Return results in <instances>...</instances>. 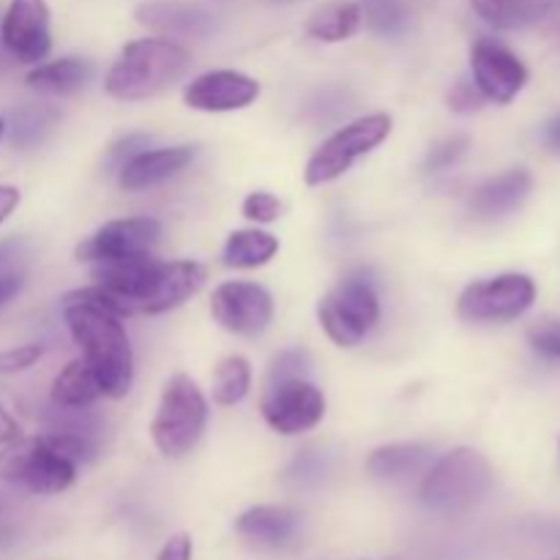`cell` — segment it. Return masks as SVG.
I'll return each instance as SVG.
<instances>
[{"label":"cell","instance_id":"1","mask_svg":"<svg viewBox=\"0 0 560 560\" xmlns=\"http://www.w3.org/2000/svg\"><path fill=\"white\" fill-rule=\"evenodd\" d=\"M63 320L74 345L82 350V359L96 372L104 397L124 399L135 383V355L120 317L80 295L66 293Z\"/></svg>","mask_w":560,"mask_h":560},{"label":"cell","instance_id":"2","mask_svg":"<svg viewBox=\"0 0 560 560\" xmlns=\"http://www.w3.org/2000/svg\"><path fill=\"white\" fill-rule=\"evenodd\" d=\"M191 66V52L184 44L164 36L129 42L109 71L104 74V91L118 102H145L184 80Z\"/></svg>","mask_w":560,"mask_h":560},{"label":"cell","instance_id":"3","mask_svg":"<svg viewBox=\"0 0 560 560\" xmlns=\"http://www.w3.org/2000/svg\"><path fill=\"white\" fill-rule=\"evenodd\" d=\"M492 481H495V474H492L490 459L476 448L459 446L435 459L430 470L421 476L419 498L430 512L459 517L485 503Z\"/></svg>","mask_w":560,"mask_h":560},{"label":"cell","instance_id":"4","mask_svg":"<svg viewBox=\"0 0 560 560\" xmlns=\"http://www.w3.org/2000/svg\"><path fill=\"white\" fill-rule=\"evenodd\" d=\"M208 427V399L189 375H173L164 383L156 416L151 421V441L159 454L180 459L191 454Z\"/></svg>","mask_w":560,"mask_h":560},{"label":"cell","instance_id":"5","mask_svg":"<svg viewBox=\"0 0 560 560\" xmlns=\"http://www.w3.org/2000/svg\"><path fill=\"white\" fill-rule=\"evenodd\" d=\"M394 129L392 115L372 113L350 120L342 129L334 131L328 140L320 142L315 153L310 156L304 170V180L310 186H326L342 178L361 156L372 153L388 140Z\"/></svg>","mask_w":560,"mask_h":560},{"label":"cell","instance_id":"6","mask_svg":"<svg viewBox=\"0 0 560 560\" xmlns=\"http://www.w3.org/2000/svg\"><path fill=\"white\" fill-rule=\"evenodd\" d=\"M0 481L33 495H60L77 481V465L55 452L42 435L16 438L0 448Z\"/></svg>","mask_w":560,"mask_h":560},{"label":"cell","instance_id":"7","mask_svg":"<svg viewBox=\"0 0 560 560\" xmlns=\"http://www.w3.org/2000/svg\"><path fill=\"white\" fill-rule=\"evenodd\" d=\"M317 320L337 348H355L381 320V299L366 277H348L317 301Z\"/></svg>","mask_w":560,"mask_h":560},{"label":"cell","instance_id":"8","mask_svg":"<svg viewBox=\"0 0 560 560\" xmlns=\"http://www.w3.org/2000/svg\"><path fill=\"white\" fill-rule=\"evenodd\" d=\"M536 301V282L528 273H498L476 279L459 293L457 317L465 323H512Z\"/></svg>","mask_w":560,"mask_h":560},{"label":"cell","instance_id":"9","mask_svg":"<svg viewBox=\"0 0 560 560\" xmlns=\"http://www.w3.org/2000/svg\"><path fill=\"white\" fill-rule=\"evenodd\" d=\"M260 413L273 432L293 438L320 424L326 416V397L310 377H290L266 386Z\"/></svg>","mask_w":560,"mask_h":560},{"label":"cell","instance_id":"10","mask_svg":"<svg viewBox=\"0 0 560 560\" xmlns=\"http://www.w3.org/2000/svg\"><path fill=\"white\" fill-rule=\"evenodd\" d=\"M271 293L257 282H244V279H230L222 282L211 295V315L224 331L235 337L255 339L268 331L273 323Z\"/></svg>","mask_w":560,"mask_h":560},{"label":"cell","instance_id":"11","mask_svg":"<svg viewBox=\"0 0 560 560\" xmlns=\"http://www.w3.org/2000/svg\"><path fill=\"white\" fill-rule=\"evenodd\" d=\"M470 80L487 102L512 104L528 85V69L523 60L495 38H479L470 47Z\"/></svg>","mask_w":560,"mask_h":560},{"label":"cell","instance_id":"12","mask_svg":"<svg viewBox=\"0 0 560 560\" xmlns=\"http://www.w3.org/2000/svg\"><path fill=\"white\" fill-rule=\"evenodd\" d=\"M0 44L16 63H42L52 49L47 0H11L0 25Z\"/></svg>","mask_w":560,"mask_h":560},{"label":"cell","instance_id":"13","mask_svg":"<svg viewBox=\"0 0 560 560\" xmlns=\"http://www.w3.org/2000/svg\"><path fill=\"white\" fill-rule=\"evenodd\" d=\"M159 235H162V222L153 217L113 219L93 235H88L77 246L74 255L77 260L85 262H109L120 260V257L145 255L159 244Z\"/></svg>","mask_w":560,"mask_h":560},{"label":"cell","instance_id":"14","mask_svg":"<svg viewBox=\"0 0 560 560\" xmlns=\"http://www.w3.org/2000/svg\"><path fill=\"white\" fill-rule=\"evenodd\" d=\"M257 96H260V82L235 69L206 71L184 88L186 107L200 113H235L252 107Z\"/></svg>","mask_w":560,"mask_h":560},{"label":"cell","instance_id":"15","mask_svg":"<svg viewBox=\"0 0 560 560\" xmlns=\"http://www.w3.org/2000/svg\"><path fill=\"white\" fill-rule=\"evenodd\" d=\"M195 153L197 151L191 145L145 148V151H140L115 170L118 173V186L124 191H145L151 186L164 184V180L184 173L195 162Z\"/></svg>","mask_w":560,"mask_h":560},{"label":"cell","instance_id":"16","mask_svg":"<svg viewBox=\"0 0 560 560\" xmlns=\"http://www.w3.org/2000/svg\"><path fill=\"white\" fill-rule=\"evenodd\" d=\"M137 22L164 38H202L213 31V14L178 0H145L137 5Z\"/></svg>","mask_w":560,"mask_h":560},{"label":"cell","instance_id":"17","mask_svg":"<svg viewBox=\"0 0 560 560\" xmlns=\"http://www.w3.org/2000/svg\"><path fill=\"white\" fill-rule=\"evenodd\" d=\"M299 530L301 514L288 506H255L235 520V534L260 550H282L299 536Z\"/></svg>","mask_w":560,"mask_h":560},{"label":"cell","instance_id":"18","mask_svg":"<svg viewBox=\"0 0 560 560\" xmlns=\"http://www.w3.org/2000/svg\"><path fill=\"white\" fill-rule=\"evenodd\" d=\"M530 189H534V175L525 167H514L481 184L470 197V211L479 219H501L517 211L528 200Z\"/></svg>","mask_w":560,"mask_h":560},{"label":"cell","instance_id":"19","mask_svg":"<svg viewBox=\"0 0 560 560\" xmlns=\"http://www.w3.org/2000/svg\"><path fill=\"white\" fill-rule=\"evenodd\" d=\"M208 271L197 260H173L162 262L156 288H153L151 301H148L145 315H164L170 310H178L180 304L200 293L206 288Z\"/></svg>","mask_w":560,"mask_h":560},{"label":"cell","instance_id":"20","mask_svg":"<svg viewBox=\"0 0 560 560\" xmlns=\"http://www.w3.org/2000/svg\"><path fill=\"white\" fill-rule=\"evenodd\" d=\"M470 5L495 31H525L560 11V0H470Z\"/></svg>","mask_w":560,"mask_h":560},{"label":"cell","instance_id":"21","mask_svg":"<svg viewBox=\"0 0 560 560\" xmlns=\"http://www.w3.org/2000/svg\"><path fill=\"white\" fill-rule=\"evenodd\" d=\"M432 448L424 443H388L366 457V474L377 481H408L430 470Z\"/></svg>","mask_w":560,"mask_h":560},{"label":"cell","instance_id":"22","mask_svg":"<svg viewBox=\"0 0 560 560\" xmlns=\"http://www.w3.org/2000/svg\"><path fill=\"white\" fill-rule=\"evenodd\" d=\"M93 80V63L85 58H58L47 63H36L27 71L25 82L38 93H52V96H69L85 88Z\"/></svg>","mask_w":560,"mask_h":560},{"label":"cell","instance_id":"23","mask_svg":"<svg viewBox=\"0 0 560 560\" xmlns=\"http://www.w3.org/2000/svg\"><path fill=\"white\" fill-rule=\"evenodd\" d=\"M104 397L102 383H98L96 372L88 366V361L74 359L55 375L52 388H49V399L58 408H93L98 399Z\"/></svg>","mask_w":560,"mask_h":560},{"label":"cell","instance_id":"24","mask_svg":"<svg viewBox=\"0 0 560 560\" xmlns=\"http://www.w3.org/2000/svg\"><path fill=\"white\" fill-rule=\"evenodd\" d=\"M279 252V238L268 230L246 228L230 233L228 244L222 249V262L235 271H252L271 262Z\"/></svg>","mask_w":560,"mask_h":560},{"label":"cell","instance_id":"25","mask_svg":"<svg viewBox=\"0 0 560 560\" xmlns=\"http://www.w3.org/2000/svg\"><path fill=\"white\" fill-rule=\"evenodd\" d=\"M60 124V109L52 104H25V107L14 109L11 120L5 124V135L9 142L20 151H31V148L42 145L47 140L49 131Z\"/></svg>","mask_w":560,"mask_h":560},{"label":"cell","instance_id":"26","mask_svg":"<svg viewBox=\"0 0 560 560\" xmlns=\"http://www.w3.org/2000/svg\"><path fill=\"white\" fill-rule=\"evenodd\" d=\"M359 27H361V5L350 3V0H337V3L323 5V9H317L315 14L310 16V22H306L310 36L326 44L348 42L350 36H355Z\"/></svg>","mask_w":560,"mask_h":560},{"label":"cell","instance_id":"27","mask_svg":"<svg viewBox=\"0 0 560 560\" xmlns=\"http://www.w3.org/2000/svg\"><path fill=\"white\" fill-rule=\"evenodd\" d=\"M213 402L222 408H233V405L244 402L246 394L252 388V364L244 355L233 353L224 355L213 370Z\"/></svg>","mask_w":560,"mask_h":560},{"label":"cell","instance_id":"28","mask_svg":"<svg viewBox=\"0 0 560 560\" xmlns=\"http://www.w3.org/2000/svg\"><path fill=\"white\" fill-rule=\"evenodd\" d=\"M44 424L52 432H66V435L102 443L107 421H104V416L96 408H58V405H52V410L44 416Z\"/></svg>","mask_w":560,"mask_h":560},{"label":"cell","instance_id":"29","mask_svg":"<svg viewBox=\"0 0 560 560\" xmlns=\"http://www.w3.org/2000/svg\"><path fill=\"white\" fill-rule=\"evenodd\" d=\"M361 22L377 36H399L408 27L410 14L397 0H361Z\"/></svg>","mask_w":560,"mask_h":560},{"label":"cell","instance_id":"30","mask_svg":"<svg viewBox=\"0 0 560 560\" xmlns=\"http://www.w3.org/2000/svg\"><path fill=\"white\" fill-rule=\"evenodd\" d=\"M310 353L304 348H290L282 350L279 355H273L271 366L266 372V386L279 381H290V377H306L310 375Z\"/></svg>","mask_w":560,"mask_h":560},{"label":"cell","instance_id":"31","mask_svg":"<svg viewBox=\"0 0 560 560\" xmlns=\"http://www.w3.org/2000/svg\"><path fill=\"white\" fill-rule=\"evenodd\" d=\"M244 217L255 224H271L282 217V200L271 191H249L244 197V206H241Z\"/></svg>","mask_w":560,"mask_h":560},{"label":"cell","instance_id":"32","mask_svg":"<svg viewBox=\"0 0 560 560\" xmlns=\"http://www.w3.org/2000/svg\"><path fill=\"white\" fill-rule=\"evenodd\" d=\"M468 148H470V140L465 135L448 137V140L438 142V145L432 148L430 156H427L424 167L430 170V173H441V170L454 167V164H457L459 159L468 153Z\"/></svg>","mask_w":560,"mask_h":560},{"label":"cell","instance_id":"33","mask_svg":"<svg viewBox=\"0 0 560 560\" xmlns=\"http://www.w3.org/2000/svg\"><path fill=\"white\" fill-rule=\"evenodd\" d=\"M528 342L547 359L560 361V320L558 317H541L528 328Z\"/></svg>","mask_w":560,"mask_h":560},{"label":"cell","instance_id":"34","mask_svg":"<svg viewBox=\"0 0 560 560\" xmlns=\"http://www.w3.org/2000/svg\"><path fill=\"white\" fill-rule=\"evenodd\" d=\"M485 93L476 88L474 80H459L454 82V88L448 91V107L457 115H474L485 107Z\"/></svg>","mask_w":560,"mask_h":560},{"label":"cell","instance_id":"35","mask_svg":"<svg viewBox=\"0 0 560 560\" xmlns=\"http://www.w3.org/2000/svg\"><path fill=\"white\" fill-rule=\"evenodd\" d=\"M42 345H16L0 353V375H16V372H25L42 359Z\"/></svg>","mask_w":560,"mask_h":560},{"label":"cell","instance_id":"36","mask_svg":"<svg viewBox=\"0 0 560 560\" xmlns=\"http://www.w3.org/2000/svg\"><path fill=\"white\" fill-rule=\"evenodd\" d=\"M148 145H151L148 135H129V137H124V140H118L113 148H109L107 162L113 164L115 170H118L120 164L129 162L131 156H137V153H140V151H145Z\"/></svg>","mask_w":560,"mask_h":560},{"label":"cell","instance_id":"37","mask_svg":"<svg viewBox=\"0 0 560 560\" xmlns=\"http://www.w3.org/2000/svg\"><path fill=\"white\" fill-rule=\"evenodd\" d=\"M191 556H195V541H191V536L175 534L164 541L156 560H191Z\"/></svg>","mask_w":560,"mask_h":560},{"label":"cell","instance_id":"38","mask_svg":"<svg viewBox=\"0 0 560 560\" xmlns=\"http://www.w3.org/2000/svg\"><path fill=\"white\" fill-rule=\"evenodd\" d=\"M22 252H25V244L16 238L11 241H0V277L9 271H14L16 260L22 257Z\"/></svg>","mask_w":560,"mask_h":560},{"label":"cell","instance_id":"39","mask_svg":"<svg viewBox=\"0 0 560 560\" xmlns=\"http://www.w3.org/2000/svg\"><path fill=\"white\" fill-rule=\"evenodd\" d=\"M22 284H25V277H22L20 271H9L0 277V310H3L14 295H20Z\"/></svg>","mask_w":560,"mask_h":560},{"label":"cell","instance_id":"40","mask_svg":"<svg viewBox=\"0 0 560 560\" xmlns=\"http://www.w3.org/2000/svg\"><path fill=\"white\" fill-rule=\"evenodd\" d=\"M20 200H22V195L16 186L0 184V224H3L5 219L16 211V208H20Z\"/></svg>","mask_w":560,"mask_h":560},{"label":"cell","instance_id":"41","mask_svg":"<svg viewBox=\"0 0 560 560\" xmlns=\"http://www.w3.org/2000/svg\"><path fill=\"white\" fill-rule=\"evenodd\" d=\"M16 438H22L20 432V424H16L14 416L9 413V410L0 405V446H5V443L16 441Z\"/></svg>","mask_w":560,"mask_h":560},{"label":"cell","instance_id":"42","mask_svg":"<svg viewBox=\"0 0 560 560\" xmlns=\"http://www.w3.org/2000/svg\"><path fill=\"white\" fill-rule=\"evenodd\" d=\"M545 145L550 148V153H556V156H560V113L556 115V118L547 120V126H545Z\"/></svg>","mask_w":560,"mask_h":560},{"label":"cell","instance_id":"43","mask_svg":"<svg viewBox=\"0 0 560 560\" xmlns=\"http://www.w3.org/2000/svg\"><path fill=\"white\" fill-rule=\"evenodd\" d=\"M3 137H5V120L0 118V140H3Z\"/></svg>","mask_w":560,"mask_h":560},{"label":"cell","instance_id":"44","mask_svg":"<svg viewBox=\"0 0 560 560\" xmlns=\"http://www.w3.org/2000/svg\"><path fill=\"white\" fill-rule=\"evenodd\" d=\"M552 560H558V558H552Z\"/></svg>","mask_w":560,"mask_h":560}]
</instances>
